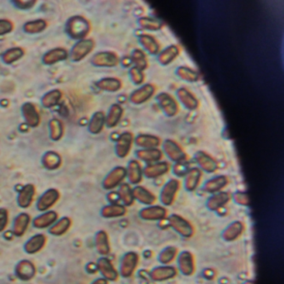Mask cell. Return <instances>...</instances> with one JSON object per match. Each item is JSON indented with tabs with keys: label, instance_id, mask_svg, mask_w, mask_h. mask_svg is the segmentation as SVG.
Listing matches in <instances>:
<instances>
[{
	"label": "cell",
	"instance_id": "obj_1",
	"mask_svg": "<svg viewBox=\"0 0 284 284\" xmlns=\"http://www.w3.org/2000/svg\"><path fill=\"white\" fill-rule=\"evenodd\" d=\"M66 30L71 38L81 39L85 38L90 32V22L84 17H72L67 22Z\"/></svg>",
	"mask_w": 284,
	"mask_h": 284
},
{
	"label": "cell",
	"instance_id": "obj_2",
	"mask_svg": "<svg viewBox=\"0 0 284 284\" xmlns=\"http://www.w3.org/2000/svg\"><path fill=\"white\" fill-rule=\"evenodd\" d=\"M168 225L179 235L185 238H192L194 235V227L192 223L184 217L179 214H173L168 217Z\"/></svg>",
	"mask_w": 284,
	"mask_h": 284
},
{
	"label": "cell",
	"instance_id": "obj_3",
	"mask_svg": "<svg viewBox=\"0 0 284 284\" xmlns=\"http://www.w3.org/2000/svg\"><path fill=\"white\" fill-rule=\"evenodd\" d=\"M180 189V183L178 179H172L166 183L160 192L159 198L164 206H171L174 203L177 194Z\"/></svg>",
	"mask_w": 284,
	"mask_h": 284
},
{
	"label": "cell",
	"instance_id": "obj_4",
	"mask_svg": "<svg viewBox=\"0 0 284 284\" xmlns=\"http://www.w3.org/2000/svg\"><path fill=\"white\" fill-rule=\"evenodd\" d=\"M60 192L56 189H49L41 195L36 203V209L41 213L49 211L60 200Z\"/></svg>",
	"mask_w": 284,
	"mask_h": 284
},
{
	"label": "cell",
	"instance_id": "obj_5",
	"mask_svg": "<svg viewBox=\"0 0 284 284\" xmlns=\"http://www.w3.org/2000/svg\"><path fill=\"white\" fill-rule=\"evenodd\" d=\"M162 149L166 156L174 162L186 161L187 155L177 142L172 139H166L162 144Z\"/></svg>",
	"mask_w": 284,
	"mask_h": 284
},
{
	"label": "cell",
	"instance_id": "obj_6",
	"mask_svg": "<svg viewBox=\"0 0 284 284\" xmlns=\"http://www.w3.org/2000/svg\"><path fill=\"white\" fill-rule=\"evenodd\" d=\"M36 266L30 260H20L14 267V274L21 281H30L36 276Z\"/></svg>",
	"mask_w": 284,
	"mask_h": 284
},
{
	"label": "cell",
	"instance_id": "obj_7",
	"mask_svg": "<svg viewBox=\"0 0 284 284\" xmlns=\"http://www.w3.org/2000/svg\"><path fill=\"white\" fill-rule=\"evenodd\" d=\"M126 176H127V172L125 167L119 166L114 168L108 173L105 179H103V189L106 190L114 189L122 184V182L125 180Z\"/></svg>",
	"mask_w": 284,
	"mask_h": 284
},
{
	"label": "cell",
	"instance_id": "obj_8",
	"mask_svg": "<svg viewBox=\"0 0 284 284\" xmlns=\"http://www.w3.org/2000/svg\"><path fill=\"white\" fill-rule=\"evenodd\" d=\"M160 108L166 116H175L179 113V106L176 100L167 93H160L156 97Z\"/></svg>",
	"mask_w": 284,
	"mask_h": 284
},
{
	"label": "cell",
	"instance_id": "obj_9",
	"mask_svg": "<svg viewBox=\"0 0 284 284\" xmlns=\"http://www.w3.org/2000/svg\"><path fill=\"white\" fill-rule=\"evenodd\" d=\"M138 263V255L134 252L125 253L121 260L119 272L124 278H129L133 275Z\"/></svg>",
	"mask_w": 284,
	"mask_h": 284
},
{
	"label": "cell",
	"instance_id": "obj_10",
	"mask_svg": "<svg viewBox=\"0 0 284 284\" xmlns=\"http://www.w3.org/2000/svg\"><path fill=\"white\" fill-rule=\"evenodd\" d=\"M167 215V209L159 205L149 206L139 212V217L145 221H162Z\"/></svg>",
	"mask_w": 284,
	"mask_h": 284
},
{
	"label": "cell",
	"instance_id": "obj_11",
	"mask_svg": "<svg viewBox=\"0 0 284 284\" xmlns=\"http://www.w3.org/2000/svg\"><path fill=\"white\" fill-rule=\"evenodd\" d=\"M95 48V42L92 39H82L76 43L72 52L71 59L74 62H79L90 54Z\"/></svg>",
	"mask_w": 284,
	"mask_h": 284
},
{
	"label": "cell",
	"instance_id": "obj_12",
	"mask_svg": "<svg viewBox=\"0 0 284 284\" xmlns=\"http://www.w3.org/2000/svg\"><path fill=\"white\" fill-rule=\"evenodd\" d=\"M133 143V133L125 132L119 135L115 144V153L117 156L121 158L127 157L129 155Z\"/></svg>",
	"mask_w": 284,
	"mask_h": 284
},
{
	"label": "cell",
	"instance_id": "obj_13",
	"mask_svg": "<svg viewBox=\"0 0 284 284\" xmlns=\"http://www.w3.org/2000/svg\"><path fill=\"white\" fill-rule=\"evenodd\" d=\"M48 238L43 233H37L28 239L24 245V250L28 254H36L46 246Z\"/></svg>",
	"mask_w": 284,
	"mask_h": 284
},
{
	"label": "cell",
	"instance_id": "obj_14",
	"mask_svg": "<svg viewBox=\"0 0 284 284\" xmlns=\"http://www.w3.org/2000/svg\"><path fill=\"white\" fill-rule=\"evenodd\" d=\"M155 92V87L151 84H144L138 90H134L129 96L131 103L139 105L149 100Z\"/></svg>",
	"mask_w": 284,
	"mask_h": 284
},
{
	"label": "cell",
	"instance_id": "obj_15",
	"mask_svg": "<svg viewBox=\"0 0 284 284\" xmlns=\"http://www.w3.org/2000/svg\"><path fill=\"white\" fill-rule=\"evenodd\" d=\"M194 158L199 168L206 173H215L219 168V164L216 160L204 151L197 152L195 154Z\"/></svg>",
	"mask_w": 284,
	"mask_h": 284
},
{
	"label": "cell",
	"instance_id": "obj_16",
	"mask_svg": "<svg viewBox=\"0 0 284 284\" xmlns=\"http://www.w3.org/2000/svg\"><path fill=\"white\" fill-rule=\"evenodd\" d=\"M97 271L100 272L103 279H105L108 281L114 282L119 279V273L114 268V264L110 259L108 257H102L97 260Z\"/></svg>",
	"mask_w": 284,
	"mask_h": 284
},
{
	"label": "cell",
	"instance_id": "obj_17",
	"mask_svg": "<svg viewBox=\"0 0 284 284\" xmlns=\"http://www.w3.org/2000/svg\"><path fill=\"white\" fill-rule=\"evenodd\" d=\"M170 165L168 162L162 161V162H153L149 163L143 169V175L146 177L147 179H157L168 173Z\"/></svg>",
	"mask_w": 284,
	"mask_h": 284
},
{
	"label": "cell",
	"instance_id": "obj_18",
	"mask_svg": "<svg viewBox=\"0 0 284 284\" xmlns=\"http://www.w3.org/2000/svg\"><path fill=\"white\" fill-rule=\"evenodd\" d=\"M35 187L32 184H26L22 188L17 197V203L21 209H29L35 197Z\"/></svg>",
	"mask_w": 284,
	"mask_h": 284
},
{
	"label": "cell",
	"instance_id": "obj_19",
	"mask_svg": "<svg viewBox=\"0 0 284 284\" xmlns=\"http://www.w3.org/2000/svg\"><path fill=\"white\" fill-rule=\"evenodd\" d=\"M59 219V214L54 210L43 212L32 220V227L37 229H46L51 227Z\"/></svg>",
	"mask_w": 284,
	"mask_h": 284
},
{
	"label": "cell",
	"instance_id": "obj_20",
	"mask_svg": "<svg viewBox=\"0 0 284 284\" xmlns=\"http://www.w3.org/2000/svg\"><path fill=\"white\" fill-rule=\"evenodd\" d=\"M119 62L118 55L113 52H100L95 54L92 59L93 64L97 67L111 68L118 65Z\"/></svg>",
	"mask_w": 284,
	"mask_h": 284
},
{
	"label": "cell",
	"instance_id": "obj_21",
	"mask_svg": "<svg viewBox=\"0 0 284 284\" xmlns=\"http://www.w3.org/2000/svg\"><path fill=\"white\" fill-rule=\"evenodd\" d=\"M30 222H31V217L27 213H21L17 215L13 222L12 227L13 234L18 238L23 237L29 229Z\"/></svg>",
	"mask_w": 284,
	"mask_h": 284
},
{
	"label": "cell",
	"instance_id": "obj_22",
	"mask_svg": "<svg viewBox=\"0 0 284 284\" xmlns=\"http://www.w3.org/2000/svg\"><path fill=\"white\" fill-rule=\"evenodd\" d=\"M179 270L185 276H191L195 271L194 257L189 251H184L178 258Z\"/></svg>",
	"mask_w": 284,
	"mask_h": 284
},
{
	"label": "cell",
	"instance_id": "obj_23",
	"mask_svg": "<svg viewBox=\"0 0 284 284\" xmlns=\"http://www.w3.org/2000/svg\"><path fill=\"white\" fill-rule=\"evenodd\" d=\"M231 198L232 195L228 192L220 191L216 192L207 201V208L210 211H218L224 207L231 200Z\"/></svg>",
	"mask_w": 284,
	"mask_h": 284
},
{
	"label": "cell",
	"instance_id": "obj_24",
	"mask_svg": "<svg viewBox=\"0 0 284 284\" xmlns=\"http://www.w3.org/2000/svg\"><path fill=\"white\" fill-rule=\"evenodd\" d=\"M22 113L26 124L30 127H38L40 123V116L36 109L35 106L31 103H26L22 106Z\"/></svg>",
	"mask_w": 284,
	"mask_h": 284
},
{
	"label": "cell",
	"instance_id": "obj_25",
	"mask_svg": "<svg viewBox=\"0 0 284 284\" xmlns=\"http://www.w3.org/2000/svg\"><path fill=\"white\" fill-rule=\"evenodd\" d=\"M177 275L176 268L171 266H161L154 268L150 273L152 280L156 282H162L173 279Z\"/></svg>",
	"mask_w": 284,
	"mask_h": 284
},
{
	"label": "cell",
	"instance_id": "obj_26",
	"mask_svg": "<svg viewBox=\"0 0 284 284\" xmlns=\"http://www.w3.org/2000/svg\"><path fill=\"white\" fill-rule=\"evenodd\" d=\"M177 97L184 108L189 110H194L198 108V101L194 95L186 88H180L177 90Z\"/></svg>",
	"mask_w": 284,
	"mask_h": 284
},
{
	"label": "cell",
	"instance_id": "obj_27",
	"mask_svg": "<svg viewBox=\"0 0 284 284\" xmlns=\"http://www.w3.org/2000/svg\"><path fill=\"white\" fill-rule=\"evenodd\" d=\"M95 249L97 252L102 256H107L111 251V247L109 243L108 233L104 230L97 232L95 237Z\"/></svg>",
	"mask_w": 284,
	"mask_h": 284
},
{
	"label": "cell",
	"instance_id": "obj_28",
	"mask_svg": "<svg viewBox=\"0 0 284 284\" xmlns=\"http://www.w3.org/2000/svg\"><path fill=\"white\" fill-rule=\"evenodd\" d=\"M133 195L134 200H137L139 203L145 204V205L151 206L155 204L157 201V198L155 193L147 189L146 188L143 186H136L133 189Z\"/></svg>",
	"mask_w": 284,
	"mask_h": 284
},
{
	"label": "cell",
	"instance_id": "obj_29",
	"mask_svg": "<svg viewBox=\"0 0 284 284\" xmlns=\"http://www.w3.org/2000/svg\"><path fill=\"white\" fill-rule=\"evenodd\" d=\"M202 179V171L200 168H190L187 174L184 176V188L189 192L194 191L200 184Z\"/></svg>",
	"mask_w": 284,
	"mask_h": 284
},
{
	"label": "cell",
	"instance_id": "obj_30",
	"mask_svg": "<svg viewBox=\"0 0 284 284\" xmlns=\"http://www.w3.org/2000/svg\"><path fill=\"white\" fill-rule=\"evenodd\" d=\"M71 226H72V220L70 218L63 217L49 227V233L54 237H61L68 233Z\"/></svg>",
	"mask_w": 284,
	"mask_h": 284
},
{
	"label": "cell",
	"instance_id": "obj_31",
	"mask_svg": "<svg viewBox=\"0 0 284 284\" xmlns=\"http://www.w3.org/2000/svg\"><path fill=\"white\" fill-rule=\"evenodd\" d=\"M127 176L128 181L131 184H138L142 181L143 179V168L141 167L140 163L137 160H131L127 168Z\"/></svg>",
	"mask_w": 284,
	"mask_h": 284
},
{
	"label": "cell",
	"instance_id": "obj_32",
	"mask_svg": "<svg viewBox=\"0 0 284 284\" xmlns=\"http://www.w3.org/2000/svg\"><path fill=\"white\" fill-rule=\"evenodd\" d=\"M228 184V179L224 175H220L209 179L203 185V190L209 193H216L224 189Z\"/></svg>",
	"mask_w": 284,
	"mask_h": 284
},
{
	"label": "cell",
	"instance_id": "obj_33",
	"mask_svg": "<svg viewBox=\"0 0 284 284\" xmlns=\"http://www.w3.org/2000/svg\"><path fill=\"white\" fill-rule=\"evenodd\" d=\"M244 232V223L240 221H235L228 225L226 229L222 232V238L227 242L235 241Z\"/></svg>",
	"mask_w": 284,
	"mask_h": 284
},
{
	"label": "cell",
	"instance_id": "obj_34",
	"mask_svg": "<svg viewBox=\"0 0 284 284\" xmlns=\"http://www.w3.org/2000/svg\"><path fill=\"white\" fill-rule=\"evenodd\" d=\"M136 156L138 159L142 160L144 162L153 163V162H159V160L162 158V153L157 148L138 149L136 151Z\"/></svg>",
	"mask_w": 284,
	"mask_h": 284
},
{
	"label": "cell",
	"instance_id": "obj_35",
	"mask_svg": "<svg viewBox=\"0 0 284 284\" xmlns=\"http://www.w3.org/2000/svg\"><path fill=\"white\" fill-rule=\"evenodd\" d=\"M127 214V209L125 205L119 203H110L103 207L101 210V216L105 219H114L125 216Z\"/></svg>",
	"mask_w": 284,
	"mask_h": 284
},
{
	"label": "cell",
	"instance_id": "obj_36",
	"mask_svg": "<svg viewBox=\"0 0 284 284\" xmlns=\"http://www.w3.org/2000/svg\"><path fill=\"white\" fill-rule=\"evenodd\" d=\"M133 141L137 146L142 149H155L161 144L160 138L152 134H139Z\"/></svg>",
	"mask_w": 284,
	"mask_h": 284
},
{
	"label": "cell",
	"instance_id": "obj_37",
	"mask_svg": "<svg viewBox=\"0 0 284 284\" xmlns=\"http://www.w3.org/2000/svg\"><path fill=\"white\" fill-rule=\"evenodd\" d=\"M179 48L176 45H170L160 52L158 55V62L162 66H167L179 56Z\"/></svg>",
	"mask_w": 284,
	"mask_h": 284
},
{
	"label": "cell",
	"instance_id": "obj_38",
	"mask_svg": "<svg viewBox=\"0 0 284 284\" xmlns=\"http://www.w3.org/2000/svg\"><path fill=\"white\" fill-rule=\"evenodd\" d=\"M68 51L63 48L52 49L44 54L43 58V62L47 65H52L65 60L68 58Z\"/></svg>",
	"mask_w": 284,
	"mask_h": 284
},
{
	"label": "cell",
	"instance_id": "obj_39",
	"mask_svg": "<svg viewBox=\"0 0 284 284\" xmlns=\"http://www.w3.org/2000/svg\"><path fill=\"white\" fill-rule=\"evenodd\" d=\"M138 42L149 54L156 55L159 53V44L153 36L141 34L138 36Z\"/></svg>",
	"mask_w": 284,
	"mask_h": 284
},
{
	"label": "cell",
	"instance_id": "obj_40",
	"mask_svg": "<svg viewBox=\"0 0 284 284\" xmlns=\"http://www.w3.org/2000/svg\"><path fill=\"white\" fill-rule=\"evenodd\" d=\"M43 167L49 170H55L62 164V158L58 153L54 151L47 152L42 158Z\"/></svg>",
	"mask_w": 284,
	"mask_h": 284
},
{
	"label": "cell",
	"instance_id": "obj_41",
	"mask_svg": "<svg viewBox=\"0 0 284 284\" xmlns=\"http://www.w3.org/2000/svg\"><path fill=\"white\" fill-rule=\"evenodd\" d=\"M123 108L118 103H114L109 108L108 115L105 117V124L108 127H114L122 118Z\"/></svg>",
	"mask_w": 284,
	"mask_h": 284
},
{
	"label": "cell",
	"instance_id": "obj_42",
	"mask_svg": "<svg viewBox=\"0 0 284 284\" xmlns=\"http://www.w3.org/2000/svg\"><path fill=\"white\" fill-rule=\"evenodd\" d=\"M96 86L99 90H103V91L117 92L121 89L122 83L116 78H104L97 81L96 83Z\"/></svg>",
	"mask_w": 284,
	"mask_h": 284
},
{
	"label": "cell",
	"instance_id": "obj_43",
	"mask_svg": "<svg viewBox=\"0 0 284 284\" xmlns=\"http://www.w3.org/2000/svg\"><path fill=\"white\" fill-rule=\"evenodd\" d=\"M138 24L142 29L149 31H158L162 28V22L154 17H140L138 19Z\"/></svg>",
	"mask_w": 284,
	"mask_h": 284
},
{
	"label": "cell",
	"instance_id": "obj_44",
	"mask_svg": "<svg viewBox=\"0 0 284 284\" xmlns=\"http://www.w3.org/2000/svg\"><path fill=\"white\" fill-rule=\"evenodd\" d=\"M104 125H105V115L103 112H96L90 120L89 131L93 134H98L103 130Z\"/></svg>",
	"mask_w": 284,
	"mask_h": 284
},
{
	"label": "cell",
	"instance_id": "obj_45",
	"mask_svg": "<svg viewBox=\"0 0 284 284\" xmlns=\"http://www.w3.org/2000/svg\"><path fill=\"white\" fill-rule=\"evenodd\" d=\"M118 195H119V200L122 201L125 207L133 205V202H134L133 189H131L129 184H126V183L120 184L119 191H118Z\"/></svg>",
	"mask_w": 284,
	"mask_h": 284
},
{
	"label": "cell",
	"instance_id": "obj_46",
	"mask_svg": "<svg viewBox=\"0 0 284 284\" xmlns=\"http://www.w3.org/2000/svg\"><path fill=\"white\" fill-rule=\"evenodd\" d=\"M176 75L179 79L184 81L189 82V83H195L198 81L199 79V73L197 71L193 70L192 68L180 66L176 69Z\"/></svg>",
	"mask_w": 284,
	"mask_h": 284
},
{
	"label": "cell",
	"instance_id": "obj_47",
	"mask_svg": "<svg viewBox=\"0 0 284 284\" xmlns=\"http://www.w3.org/2000/svg\"><path fill=\"white\" fill-rule=\"evenodd\" d=\"M62 97V93L59 90H52L47 93L42 98V104L44 108H49L56 105Z\"/></svg>",
	"mask_w": 284,
	"mask_h": 284
},
{
	"label": "cell",
	"instance_id": "obj_48",
	"mask_svg": "<svg viewBox=\"0 0 284 284\" xmlns=\"http://www.w3.org/2000/svg\"><path fill=\"white\" fill-rule=\"evenodd\" d=\"M49 132L52 140H60L63 134V127L61 121L57 119H52L49 122Z\"/></svg>",
	"mask_w": 284,
	"mask_h": 284
},
{
	"label": "cell",
	"instance_id": "obj_49",
	"mask_svg": "<svg viewBox=\"0 0 284 284\" xmlns=\"http://www.w3.org/2000/svg\"><path fill=\"white\" fill-rule=\"evenodd\" d=\"M130 60H131V62L135 65L136 68H139L140 70L144 71L148 66L146 56L144 52L140 49H134L131 54Z\"/></svg>",
	"mask_w": 284,
	"mask_h": 284
},
{
	"label": "cell",
	"instance_id": "obj_50",
	"mask_svg": "<svg viewBox=\"0 0 284 284\" xmlns=\"http://www.w3.org/2000/svg\"><path fill=\"white\" fill-rule=\"evenodd\" d=\"M25 51L21 48H13L8 49L3 55V61L7 64H11L13 63L16 62L24 56Z\"/></svg>",
	"mask_w": 284,
	"mask_h": 284
},
{
	"label": "cell",
	"instance_id": "obj_51",
	"mask_svg": "<svg viewBox=\"0 0 284 284\" xmlns=\"http://www.w3.org/2000/svg\"><path fill=\"white\" fill-rule=\"evenodd\" d=\"M178 255V249L175 247H167L160 252L158 256V261L162 264H168L171 262H173V259Z\"/></svg>",
	"mask_w": 284,
	"mask_h": 284
},
{
	"label": "cell",
	"instance_id": "obj_52",
	"mask_svg": "<svg viewBox=\"0 0 284 284\" xmlns=\"http://www.w3.org/2000/svg\"><path fill=\"white\" fill-rule=\"evenodd\" d=\"M46 27V22L43 19H38L34 21L28 22L27 24H25L24 29H25V32H29V33H38L45 30Z\"/></svg>",
	"mask_w": 284,
	"mask_h": 284
},
{
	"label": "cell",
	"instance_id": "obj_53",
	"mask_svg": "<svg viewBox=\"0 0 284 284\" xmlns=\"http://www.w3.org/2000/svg\"><path fill=\"white\" fill-rule=\"evenodd\" d=\"M189 169V164L186 161L175 162V164L173 166V174L177 177L185 176Z\"/></svg>",
	"mask_w": 284,
	"mask_h": 284
},
{
	"label": "cell",
	"instance_id": "obj_54",
	"mask_svg": "<svg viewBox=\"0 0 284 284\" xmlns=\"http://www.w3.org/2000/svg\"><path fill=\"white\" fill-rule=\"evenodd\" d=\"M128 74H129L131 81L133 82L135 85L143 84L144 80V74L143 71L140 70L139 68H136L135 66L132 67L129 69Z\"/></svg>",
	"mask_w": 284,
	"mask_h": 284
},
{
	"label": "cell",
	"instance_id": "obj_55",
	"mask_svg": "<svg viewBox=\"0 0 284 284\" xmlns=\"http://www.w3.org/2000/svg\"><path fill=\"white\" fill-rule=\"evenodd\" d=\"M8 211L5 208H0V233L5 230L8 225Z\"/></svg>",
	"mask_w": 284,
	"mask_h": 284
},
{
	"label": "cell",
	"instance_id": "obj_56",
	"mask_svg": "<svg viewBox=\"0 0 284 284\" xmlns=\"http://www.w3.org/2000/svg\"><path fill=\"white\" fill-rule=\"evenodd\" d=\"M233 200L236 203L241 206L249 205V197L246 192H236L233 196Z\"/></svg>",
	"mask_w": 284,
	"mask_h": 284
},
{
	"label": "cell",
	"instance_id": "obj_57",
	"mask_svg": "<svg viewBox=\"0 0 284 284\" xmlns=\"http://www.w3.org/2000/svg\"><path fill=\"white\" fill-rule=\"evenodd\" d=\"M14 30V24L8 19H0V35H4Z\"/></svg>",
	"mask_w": 284,
	"mask_h": 284
},
{
	"label": "cell",
	"instance_id": "obj_58",
	"mask_svg": "<svg viewBox=\"0 0 284 284\" xmlns=\"http://www.w3.org/2000/svg\"><path fill=\"white\" fill-rule=\"evenodd\" d=\"M14 3L20 9H29L35 5L36 1L34 0H17V1H14Z\"/></svg>",
	"mask_w": 284,
	"mask_h": 284
},
{
	"label": "cell",
	"instance_id": "obj_59",
	"mask_svg": "<svg viewBox=\"0 0 284 284\" xmlns=\"http://www.w3.org/2000/svg\"><path fill=\"white\" fill-rule=\"evenodd\" d=\"M108 199L110 203H118L117 202L119 200L118 192H110L108 196Z\"/></svg>",
	"mask_w": 284,
	"mask_h": 284
},
{
	"label": "cell",
	"instance_id": "obj_60",
	"mask_svg": "<svg viewBox=\"0 0 284 284\" xmlns=\"http://www.w3.org/2000/svg\"><path fill=\"white\" fill-rule=\"evenodd\" d=\"M91 284H108V280H106L103 278H99V279H95Z\"/></svg>",
	"mask_w": 284,
	"mask_h": 284
},
{
	"label": "cell",
	"instance_id": "obj_61",
	"mask_svg": "<svg viewBox=\"0 0 284 284\" xmlns=\"http://www.w3.org/2000/svg\"><path fill=\"white\" fill-rule=\"evenodd\" d=\"M123 63H124V65L125 64V66H129V64H131L132 62H131L130 58H125V60H123Z\"/></svg>",
	"mask_w": 284,
	"mask_h": 284
},
{
	"label": "cell",
	"instance_id": "obj_62",
	"mask_svg": "<svg viewBox=\"0 0 284 284\" xmlns=\"http://www.w3.org/2000/svg\"><path fill=\"white\" fill-rule=\"evenodd\" d=\"M244 284H253V283H252V282L251 281H248L246 282V283H244Z\"/></svg>",
	"mask_w": 284,
	"mask_h": 284
}]
</instances>
